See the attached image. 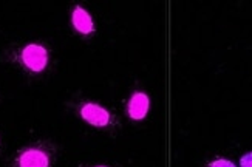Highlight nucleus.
Listing matches in <instances>:
<instances>
[{
  "label": "nucleus",
  "mask_w": 252,
  "mask_h": 167,
  "mask_svg": "<svg viewBox=\"0 0 252 167\" xmlns=\"http://www.w3.org/2000/svg\"><path fill=\"white\" fill-rule=\"evenodd\" d=\"M206 167H235V164L229 160H224V158H217V160L211 161Z\"/></svg>",
  "instance_id": "423d86ee"
},
{
  "label": "nucleus",
  "mask_w": 252,
  "mask_h": 167,
  "mask_svg": "<svg viewBox=\"0 0 252 167\" xmlns=\"http://www.w3.org/2000/svg\"><path fill=\"white\" fill-rule=\"evenodd\" d=\"M54 150L48 144H34L17 153L13 167H51Z\"/></svg>",
  "instance_id": "f257e3e1"
},
{
  "label": "nucleus",
  "mask_w": 252,
  "mask_h": 167,
  "mask_svg": "<svg viewBox=\"0 0 252 167\" xmlns=\"http://www.w3.org/2000/svg\"><path fill=\"white\" fill-rule=\"evenodd\" d=\"M79 115L85 122H89L90 126L99 127V129L108 127V126H110V122H112V115L108 113L105 108H102L101 105L93 104V102L81 104Z\"/></svg>",
  "instance_id": "7ed1b4c3"
},
{
  "label": "nucleus",
  "mask_w": 252,
  "mask_h": 167,
  "mask_svg": "<svg viewBox=\"0 0 252 167\" xmlns=\"http://www.w3.org/2000/svg\"><path fill=\"white\" fill-rule=\"evenodd\" d=\"M149 107H150V101L149 96L142 92H136L133 96L130 98L128 105H127V111L128 116L135 121H141L144 119L149 113Z\"/></svg>",
  "instance_id": "20e7f679"
},
{
  "label": "nucleus",
  "mask_w": 252,
  "mask_h": 167,
  "mask_svg": "<svg viewBox=\"0 0 252 167\" xmlns=\"http://www.w3.org/2000/svg\"><path fill=\"white\" fill-rule=\"evenodd\" d=\"M240 167H252V152L243 155L240 160Z\"/></svg>",
  "instance_id": "0eeeda50"
},
{
  "label": "nucleus",
  "mask_w": 252,
  "mask_h": 167,
  "mask_svg": "<svg viewBox=\"0 0 252 167\" xmlns=\"http://www.w3.org/2000/svg\"><path fill=\"white\" fill-rule=\"evenodd\" d=\"M71 24L74 30L82 36H89L94 33V24L92 16L87 13V9L82 6H74L73 13H71Z\"/></svg>",
  "instance_id": "39448f33"
},
{
  "label": "nucleus",
  "mask_w": 252,
  "mask_h": 167,
  "mask_svg": "<svg viewBox=\"0 0 252 167\" xmlns=\"http://www.w3.org/2000/svg\"><path fill=\"white\" fill-rule=\"evenodd\" d=\"M22 64L25 65V68L34 73H40L45 70L48 64V53L45 47L39 45V43H30L20 53Z\"/></svg>",
  "instance_id": "f03ea898"
},
{
  "label": "nucleus",
  "mask_w": 252,
  "mask_h": 167,
  "mask_svg": "<svg viewBox=\"0 0 252 167\" xmlns=\"http://www.w3.org/2000/svg\"><path fill=\"white\" fill-rule=\"evenodd\" d=\"M93 167H110V166H93Z\"/></svg>",
  "instance_id": "6e6552de"
}]
</instances>
